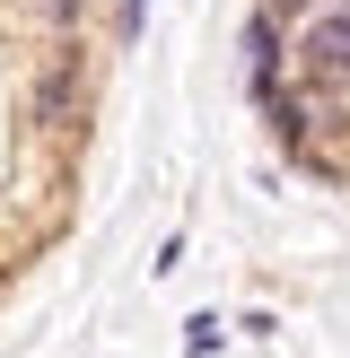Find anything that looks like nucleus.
<instances>
[{"instance_id":"nucleus-1","label":"nucleus","mask_w":350,"mask_h":358,"mask_svg":"<svg viewBox=\"0 0 350 358\" xmlns=\"http://www.w3.org/2000/svg\"><path fill=\"white\" fill-rule=\"evenodd\" d=\"M79 96H88V44L62 35V44L44 52V70H35V87H27V122L62 131V122H79Z\"/></svg>"},{"instance_id":"nucleus-2","label":"nucleus","mask_w":350,"mask_h":358,"mask_svg":"<svg viewBox=\"0 0 350 358\" xmlns=\"http://www.w3.org/2000/svg\"><path fill=\"white\" fill-rule=\"evenodd\" d=\"M289 52H298V70H307L315 87H350V9H324V17H307Z\"/></svg>"},{"instance_id":"nucleus-3","label":"nucleus","mask_w":350,"mask_h":358,"mask_svg":"<svg viewBox=\"0 0 350 358\" xmlns=\"http://www.w3.org/2000/svg\"><path fill=\"white\" fill-rule=\"evenodd\" d=\"M245 52H254V96H280V27L245 17Z\"/></svg>"},{"instance_id":"nucleus-4","label":"nucleus","mask_w":350,"mask_h":358,"mask_svg":"<svg viewBox=\"0 0 350 358\" xmlns=\"http://www.w3.org/2000/svg\"><path fill=\"white\" fill-rule=\"evenodd\" d=\"M44 9H52V27H79V9H88V0H44Z\"/></svg>"}]
</instances>
